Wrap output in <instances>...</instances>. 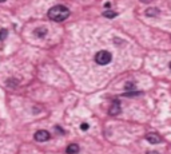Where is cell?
<instances>
[{
  "instance_id": "7",
  "label": "cell",
  "mask_w": 171,
  "mask_h": 154,
  "mask_svg": "<svg viewBox=\"0 0 171 154\" xmlns=\"http://www.w3.org/2000/svg\"><path fill=\"white\" fill-rule=\"evenodd\" d=\"M79 146H78L76 143H71V145H68L67 146V149H66V153L67 154H78L79 153Z\"/></svg>"
},
{
  "instance_id": "4",
  "label": "cell",
  "mask_w": 171,
  "mask_h": 154,
  "mask_svg": "<svg viewBox=\"0 0 171 154\" xmlns=\"http://www.w3.org/2000/svg\"><path fill=\"white\" fill-rule=\"evenodd\" d=\"M146 140H147L150 143L155 145V143H159L160 141H162V138L157 133H148L147 135H146Z\"/></svg>"
},
{
  "instance_id": "6",
  "label": "cell",
  "mask_w": 171,
  "mask_h": 154,
  "mask_svg": "<svg viewBox=\"0 0 171 154\" xmlns=\"http://www.w3.org/2000/svg\"><path fill=\"white\" fill-rule=\"evenodd\" d=\"M120 111H122V109H120L119 102H114L112 104H111V107H110V115H118V114H120Z\"/></svg>"
},
{
  "instance_id": "14",
  "label": "cell",
  "mask_w": 171,
  "mask_h": 154,
  "mask_svg": "<svg viewBox=\"0 0 171 154\" xmlns=\"http://www.w3.org/2000/svg\"><path fill=\"white\" fill-rule=\"evenodd\" d=\"M147 154H159V153H158V152H148Z\"/></svg>"
},
{
  "instance_id": "2",
  "label": "cell",
  "mask_w": 171,
  "mask_h": 154,
  "mask_svg": "<svg viewBox=\"0 0 171 154\" xmlns=\"http://www.w3.org/2000/svg\"><path fill=\"white\" fill-rule=\"evenodd\" d=\"M94 59H95V62L99 64V66H106V64H108L111 60H112V55H111V52L102 50V51L96 52Z\"/></svg>"
},
{
  "instance_id": "12",
  "label": "cell",
  "mask_w": 171,
  "mask_h": 154,
  "mask_svg": "<svg viewBox=\"0 0 171 154\" xmlns=\"http://www.w3.org/2000/svg\"><path fill=\"white\" fill-rule=\"evenodd\" d=\"M88 127H90V125H88V123H86V122L80 125V129H82L83 131H84V130H88Z\"/></svg>"
},
{
  "instance_id": "11",
  "label": "cell",
  "mask_w": 171,
  "mask_h": 154,
  "mask_svg": "<svg viewBox=\"0 0 171 154\" xmlns=\"http://www.w3.org/2000/svg\"><path fill=\"white\" fill-rule=\"evenodd\" d=\"M141 92H138V91H128V92H126V97H134V95H139Z\"/></svg>"
},
{
  "instance_id": "15",
  "label": "cell",
  "mask_w": 171,
  "mask_h": 154,
  "mask_svg": "<svg viewBox=\"0 0 171 154\" xmlns=\"http://www.w3.org/2000/svg\"><path fill=\"white\" fill-rule=\"evenodd\" d=\"M4 2H7V0H0V3H4Z\"/></svg>"
},
{
  "instance_id": "8",
  "label": "cell",
  "mask_w": 171,
  "mask_h": 154,
  "mask_svg": "<svg viewBox=\"0 0 171 154\" xmlns=\"http://www.w3.org/2000/svg\"><path fill=\"white\" fill-rule=\"evenodd\" d=\"M116 12L115 11H111V10H106L103 12V16L104 18H107V19H114V18H116Z\"/></svg>"
},
{
  "instance_id": "9",
  "label": "cell",
  "mask_w": 171,
  "mask_h": 154,
  "mask_svg": "<svg viewBox=\"0 0 171 154\" xmlns=\"http://www.w3.org/2000/svg\"><path fill=\"white\" fill-rule=\"evenodd\" d=\"M159 14V11L157 10V8H147V10H146V15H147V16H157V15Z\"/></svg>"
},
{
  "instance_id": "10",
  "label": "cell",
  "mask_w": 171,
  "mask_h": 154,
  "mask_svg": "<svg viewBox=\"0 0 171 154\" xmlns=\"http://www.w3.org/2000/svg\"><path fill=\"white\" fill-rule=\"evenodd\" d=\"M7 36H8V30L7 28H2V30H0V40L7 39Z\"/></svg>"
},
{
  "instance_id": "1",
  "label": "cell",
  "mask_w": 171,
  "mask_h": 154,
  "mask_svg": "<svg viewBox=\"0 0 171 154\" xmlns=\"http://www.w3.org/2000/svg\"><path fill=\"white\" fill-rule=\"evenodd\" d=\"M70 10L66 7V5L63 4H58V5H54V7H51L48 10V18L51 20L54 21H58V23H60V21H64L67 19L68 16H70Z\"/></svg>"
},
{
  "instance_id": "5",
  "label": "cell",
  "mask_w": 171,
  "mask_h": 154,
  "mask_svg": "<svg viewBox=\"0 0 171 154\" xmlns=\"http://www.w3.org/2000/svg\"><path fill=\"white\" fill-rule=\"evenodd\" d=\"M47 28L46 27H38V28H35L33 30V35L36 36V38H40V39H43L46 35H47Z\"/></svg>"
},
{
  "instance_id": "3",
  "label": "cell",
  "mask_w": 171,
  "mask_h": 154,
  "mask_svg": "<svg viewBox=\"0 0 171 154\" xmlns=\"http://www.w3.org/2000/svg\"><path fill=\"white\" fill-rule=\"evenodd\" d=\"M33 137H35V141H38V142H46L51 138V135L47 130H38Z\"/></svg>"
},
{
  "instance_id": "13",
  "label": "cell",
  "mask_w": 171,
  "mask_h": 154,
  "mask_svg": "<svg viewBox=\"0 0 171 154\" xmlns=\"http://www.w3.org/2000/svg\"><path fill=\"white\" fill-rule=\"evenodd\" d=\"M104 7H106V10H110V8H111V3H106Z\"/></svg>"
}]
</instances>
